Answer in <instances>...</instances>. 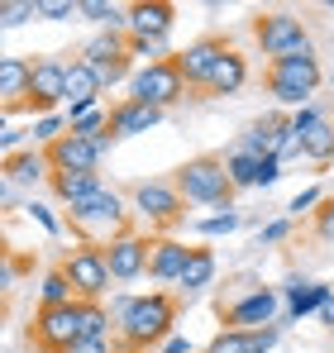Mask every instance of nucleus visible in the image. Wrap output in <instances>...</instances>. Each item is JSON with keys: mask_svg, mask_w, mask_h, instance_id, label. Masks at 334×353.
<instances>
[{"mask_svg": "<svg viewBox=\"0 0 334 353\" xmlns=\"http://www.w3.org/2000/svg\"><path fill=\"white\" fill-rule=\"evenodd\" d=\"M286 310H291V320H301V315H311V310H325V301L334 296V287H320V282H306V277H286Z\"/></svg>", "mask_w": 334, "mask_h": 353, "instance_id": "20", "label": "nucleus"}, {"mask_svg": "<svg viewBox=\"0 0 334 353\" xmlns=\"http://www.w3.org/2000/svg\"><path fill=\"white\" fill-rule=\"evenodd\" d=\"M34 339H39L43 353H67L81 339V301H72V305H39Z\"/></svg>", "mask_w": 334, "mask_h": 353, "instance_id": "8", "label": "nucleus"}, {"mask_svg": "<svg viewBox=\"0 0 334 353\" xmlns=\"http://www.w3.org/2000/svg\"><path fill=\"white\" fill-rule=\"evenodd\" d=\"M177 10L167 0H139L129 5V39H172Z\"/></svg>", "mask_w": 334, "mask_h": 353, "instance_id": "16", "label": "nucleus"}, {"mask_svg": "<svg viewBox=\"0 0 334 353\" xmlns=\"http://www.w3.org/2000/svg\"><path fill=\"white\" fill-rule=\"evenodd\" d=\"M29 19H39V0H5L0 5V29H19Z\"/></svg>", "mask_w": 334, "mask_h": 353, "instance_id": "33", "label": "nucleus"}, {"mask_svg": "<svg viewBox=\"0 0 334 353\" xmlns=\"http://www.w3.org/2000/svg\"><path fill=\"white\" fill-rule=\"evenodd\" d=\"M101 77H96V67H86L81 58L67 62V124L77 115H86V110H96V101H101Z\"/></svg>", "mask_w": 334, "mask_h": 353, "instance_id": "14", "label": "nucleus"}, {"mask_svg": "<svg viewBox=\"0 0 334 353\" xmlns=\"http://www.w3.org/2000/svg\"><path fill=\"white\" fill-rule=\"evenodd\" d=\"M277 176H282V163H277V158H263V168H258V186H273Z\"/></svg>", "mask_w": 334, "mask_h": 353, "instance_id": "45", "label": "nucleus"}, {"mask_svg": "<svg viewBox=\"0 0 334 353\" xmlns=\"http://www.w3.org/2000/svg\"><path fill=\"white\" fill-rule=\"evenodd\" d=\"M315 205H325V196H320V186H306V191H296V196H291V205H286V210H291V215H306V210L315 215Z\"/></svg>", "mask_w": 334, "mask_h": 353, "instance_id": "40", "label": "nucleus"}, {"mask_svg": "<svg viewBox=\"0 0 334 353\" xmlns=\"http://www.w3.org/2000/svg\"><path fill=\"white\" fill-rule=\"evenodd\" d=\"M53 191L62 205H81L86 196L101 191V172H53Z\"/></svg>", "mask_w": 334, "mask_h": 353, "instance_id": "25", "label": "nucleus"}, {"mask_svg": "<svg viewBox=\"0 0 334 353\" xmlns=\"http://www.w3.org/2000/svg\"><path fill=\"white\" fill-rule=\"evenodd\" d=\"M320 315H325V325H334V296L325 301V310H320Z\"/></svg>", "mask_w": 334, "mask_h": 353, "instance_id": "49", "label": "nucleus"}, {"mask_svg": "<svg viewBox=\"0 0 334 353\" xmlns=\"http://www.w3.org/2000/svg\"><path fill=\"white\" fill-rule=\"evenodd\" d=\"M62 272H67V282L77 287V301H101L115 282L110 268H106V248H101V243H77V248L67 253Z\"/></svg>", "mask_w": 334, "mask_h": 353, "instance_id": "5", "label": "nucleus"}, {"mask_svg": "<svg viewBox=\"0 0 334 353\" xmlns=\"http://www.w3.org/2000/svg\"><path fill=\"white\" fill-rule=\"evenodd\" d=\"M315 234L325 239V243H334V201H325V205L315 210Z\"/></svg>", "mask_w": 334, "mask_h": 353, "instance_id": "42", "label": "nucleus"}, {"mask_svg": "<svg viewBox=\"0 0 334 353\" xmlns=\"http://www.w3.org/2000/svg\"><path fill=\"white\" fill-rule=\"evenodd\" d=\"M14 191H19V186H14L10 176H0V205H5V210H14Z\"/></svg>", "mask_w": 334, "mask_h": 353, "instance_id": "47", "label": "nucleus"}, {"mask_svg": "<svg viewBox=\"0 0 334 353\" xmlns=\"http://www.w3.org/2000/svg\"><path fill=\"white\" fill-rule=\"evenodd\" d=\"M124 53H129V34H110V29H106V34H96V39H91V43H86V48H81V62H86V67H96V72H101V67H106V62L124 58Z\"/></svg>", "mask_w": 334, "mask_h": 353, "instance_id": "26", "label": "nucleus"}, {"mask_svg": "<svg viewBox=\"0 0 334 353\" xmlns=\"http://www.w3.org/2000/svg\"><path fill=\"white\" fill-rule=\"evenodd\" d=\"M277 163H291V158H306V143H301V134L291 129V119H286V129H282V143H277V153H273Z\"/></svg>", "mask_w": 334, "mask_h": 353, "instance_id": "38", "label": "nucleus"}, {"mask_svg": "<svg viewBox=\"0 0 334 353\" xmlns=\"http://www.w3.org/2000/svg\"><path fill=\"white\" fill-rule=\"evenodd\" d=\"M134 210H139L148 225L172 230V225H181L186 201H181V191H177L172 181H139V186H134Z\"/></svg>", "mask_w": 334, "mask_h": 353, "instance_id": "9", "label": "nucleus"}, {"mask_svg": "<svg viewBox=\"0 0 334 353\" xmlns=\"http://www.w3.org/2000/svg\"><path fill=\"white\" fill-rule=\"evenodd\" d=\"M24 210H29V220H39V225H43L48 234H62V220H57V215L48 210V205H43V201H29Z\"/></svg>", "mask_w": 334, "mask_h": 353, "instance_id": "41", "label": "nucleus"}, {"mask_svg": "<svg viewBox=\"0 0 334 353\" xmlns=\"http://www.w3.org/2000/svg\"><path fill=\"white\" fill-rule=\"evenodd\" d=\"M77 14H81V0H39V19H48V24H67Z\"/></svg>", "mask_w": 334, "mask_h": 353, "instance_id": "36", "label": "nucleus"}, {"mask_svg": "<svg viewBox=\"0 0 334 353\" xmlns=\"http://www.w3.org/2000/svg\"><path fill=\"white\" fill-rule=\"evenodd\" d=\"M57 105H67V62L62 58H34V81H29L24 115L43 119V115H57Z\"/></svg>", "mask_w": 334, "mask_h": 353, "instance_id": "6", "label": "nucleus"}, {"mask_svg": "<svg viewBox=\"0 0 334 353\" xmlns=\"http://www.w3.org/2000/svg\"><path fill=\"white\" fill-rule=\"evenodd\" d=\"M196 248H186L181 239H153V258H148V277L153 282H181L186 263Z\"/></svg>", "mask_w": 334, "mask_h": 353, "instance_id": "17", "label": "nucleus"}, {"mask_svg": "<svg viewBox=\"0 0 334 353\" xmlns=\"http://www.w3.org/2000/svg\"><path fill=\"white\" fill-rule=\"evenodd\" d=\"M172 186H177L181 201H191V205H224V210H229V196H234V181H229L224 158H210V153L181 163L177 176H172Z\"/></svg>", "mask_w": 334, "mask_h": 353, "instance_id": "3", "label": "nucleus"}, {"mask_svg": "<svg viewBox=\"0 0 334 353\" xmlns=\"http://www.w3.org/2000/svg\"><path fill=\"white\" fill-rule=\"evenodd\" d=\"M29 81H34V58H0V115H19L29 101Z\"/></svg>", "mask_w": 334, "mask_h": 353, "instance_id": "13", "label": "nucleus"}, {"mask_svg": "<svg viewBox=\"0 0 334 353\" xmlns=\"http://www.w3.org/2000/svg\"><path fill=\"white\" fill-rule=\"evenodd\" d=\"M244 86H248V62H244V53H234V48H229L224 62L215 67V77H210V86H206V91H210V96H239Z\"/></svg>", "mask_w": 334, "mask_h": 353, "instance_id": "24", "label": "nucleus"}, {"mask_svg": "<svg viewBox=\"0 0 334 353\" xmlns=\"http://www.w3.org/2000/svg\"><path fill=\"white\" fill-rule=\"evenodd\" d=\"M129 58H144V67H153V62H172L177 53L167 48V39H129Z\"/></svg>", "mask_w": 334, "mask_h": 353, "instance_id": "32", "label": "nucleus"}, {"mask_svg": "<svg viewBox=\"0 0 334 353\" xmlns=\"http://www.w3.org/2000/svg\"><path fill=\"white\" fill-rule=\"evenodd\" d=\"M39 301H43V305H72V301H77V287L67 282V272H62V268H53V272L43 277Z\"/></svg>", "mask_w": 334, "mask_h": 353, "instance_id": "30", "label": "nucleus"}, {"mask_svg": "<svg viewBox=\"0 0 334 353\" xmlns=\"http://www.w3.org/2000/svg\"><path fill=\"white\" fill-rule=\"evenodd\" d=\"M296 129V124H291ZM301 134V143H306V158L315 163V168H330L334 163V119L320 115L315 124H306V129H296Z\"/></svg>", "mask_w": 334, "mask_h": 353, "instance_id": "23", "label": "nucleus"}, {"mask_svg": "<svg viewBox=\"0 0 334 353\" xmlns=\"http://www.w3.org/2000/svg\"><path fill=\"white\" fill-rule=\"evenodd\" d=\"M268 77L273 81H286V86H301V91H320V81H325V72H320V62H315V53H296V58H282L268 67Z\"/></svg>", "mask_w": 334, "mask_h": 353, "instance_id": "18", "label": "nucleus"}, {"mask_svg": "<svg viewBox=\"0 0 334 353\" xmlns=\"http://www.w3.org/2000/svg\"><path fill=\"white\" fill-rule=\"evenodd\" d=\"M277 301L282 296L277 292H248L244 301H234L229 310H224V325L229 330H268L273 325V315H277Z\"/></svg>", "mask_w": 334, "mask_h": 353, "instance_id": "15", "label": "nucleus"}, {"mask_svg": "<svg viewBox=\"0 0 334 353\" xmlns=\"http://www.w3.org/2000/svg\"><path fill=\"white\" fill-rule=\"evenodd\" d=\"M110 129V115L96 105V110H86V115H77L72 124H67V134H77V139H101Z\"/></svg>", "mask_w": 334, "mask_h": 353, "instance_id": "34", "label": "nucleus"}, {"mask_svg": "<svg viewBox=\"0 0 334 353\" xmlns=\"http://www.w3.org/2000/svg\"><path fill=\"white\" fill-rule=\"evenodd\" d=\"M224 53H229V43L215 39V34H206V39L186 43L172 62H177V72H181L186 86H210V77H215V67L224 62Z\"/></svg>", "mask_w": 334, "mask_h": 353, "instance_id": "10", "label": "nucleus"}, {"mask_svg": "<svg viewBox=\"0 0 334 353\" xmlns=\"http://www.w3.org/2000/svg\"><path fill=\"white\" fill-rule=\"evenodd\" d=\"M67 353H110V339H77Z\"/></svg>", "mask_w": 334, "mask_h": 353, "instance_id": "46", "label": "nucleus"}, {"mask_svg": "<svg viewBox=\"0 0 334 353\" xmlns=\"http://www.w3.org/2000/svg\"><path fill=\"white\" fill-rule=\"evenodd\" d=\"M148 258H153V243L139 239V234H129V230L106 243V268H110L115 282H134V277H144V272H148Z\"/></svg>", "mask_w": 334, "mask_h": 353, "instance_id": "11", "label": "nucleus"}, {"mask_svg": "<svg viewBox=\"0 0 334 353\" xmlns=\"http://www.w3.org/2000/svg\"><path fill=\"white\" fill-rule=\"evenodd\" d=\"M330 86H334V72H330Z\"/></svg>", "mask_w": 334, "mask_h": 353, "instance_id": "50", "label": "nucleus"}, {"mask_svg": "<svg viewBox=\"0 0 334 353\" xmlns=\"http://www.w3.org/2000/svg\"><path fill=\"white\" fill-rule=\"evenodd\" d=\"M172 325H177V301L167 292H148V296H134L129 315L119 320V339L129 353H139L148 344H167Z\"/></svg>", "mask_w": 334, "mask_h": 353, "instance_id": "1", "label": "nucleus"}, {"mask_svg": "<svg viewBox=\"0 0 334 353\" xmlns=\"http://www.w3.org/2000/svg\"><path fill=\"white\" fill-rule=\"evenodd\" d=\"M286 234H291V220H273V225H263V234H258V239H263V243H282Z\"/></svg>", "mask_w": 334, "mask_h": 353, "instance_id": "44", "label": "nucleus"}, {"mask_svg": "<svg viewBox=\"0 0 334 353\" xmlns=\"http://www.w3.org/2000/svg\"><path fill=\"white\" fill-rule=\"evenodd\" d=\"M253 39H258V48H263V53H268L273 62L296 58V53H311V34H306V24H301L296 14H286V10L258 14V24H253Z\"/></svg>", "mask_w": 334, "mask_h": 353, "instance_id": "4", "label": "nucleus"}, {"mask_svg": "<svg viewBox=\"0 0 334 353\" xmlns=\"http://www.w3.org/2000/svg\"><path fill=\"white\" fill-rule=\"evenodd\" d=\"M110 330V310L101 301H81V339H106Z\"/></svg>", "mask_w": 334, "mask_h": 353, "instance_id": "31", "label": "nucleus"}, {"mask_svg": "<svg viewBox=\"0 0 334 353\" xmlns=\"http://www.w3.org/2000/svg\"><path fill=\"white\" fill-rule=\"evenodd\" d=\"M43 153H48L53 172H96L101 158H106L96 139H77V134H62L53 148H43Z\"/></svg>", "mask_w": 334, "mask_h": 353, "instance_id": "12", "label": "nucleus"}, {"mask_svg": "<svg viewBox=\"0 0 334 353\" xmlns=\"http://www.w3.org/2000/svg\"><path fill=\"white\" fill-rule=\"evenodd\" d=\"M206 353H253V334H248V330H224V334L210 339Z\"/></svg>", "mask_w": 334, "mask_h": 353, "instance_id": "35", "label": "nucleus"}, {"mask_svg": "<svg viewBox=\"0 0 334 353\" xmlns=\"http://www.w3.org/2000/svg\"><path fill=\"white\" fill-rule=\"evenodd\" d=\"M163 124V110L139 105V101H119L110 110V139H129V134H148Z\"/></svg>", "mask_w": 334, "mask_h": 353, "instance_id": "19", "label": "nucleus"}, {"mask_svg": "<svg viewBox=\"0 0 334 353\" xmlns=\"http://www.w3.org/2000/svg\"><path fill=\"white\" fill-rule=\"evenodd\" d=\"M163 353H191V344H186L181 334H172V339H167V344H163Z\"/></svg>", "mask_w": 334, "mask_h": 353, "instance_id": "48", "label": "nucleus"}, {"mask_svg": "<svg viewBox=\"0 0 334 353\" xmlns=\"http://www.w3.org/2000/svg\"><path fill=\"white\" fill-rule=\"evenodd\" d=\"M186 81L177 72V62H153V67H139L134 81H129V101L139 105H153V110H167L172 101H181Z\"/></svg>", "mask_w": 334, "mask_h": 353, "instance_id": "7", "label": "nucleus"}, {"mask_svg": "<svg viewBox=\"0 0 334 353\" xmlns=\"http://www.w3.org/2000/svg\"><path fill=\"white\" fill-rule=\"evenodd\" d=\"M5 176H10L14 186H39L43 176L53 181V163H48L43 148H24V153H14V158H5Z\"/></svg>", "mask_w": 334, "mask_h": 353, "instance_id": "21", "label": "nucleus"}, {"mask_svg": "<svg viewBox=\"0 0 334 353\" xmlns=\"http://www.w3.org/2000/svg\"><path fill=\"white\" fill-rule=\"evenodd\" d=\"M67 225L77 230L81 243H110V239L124 234V201H119V191L110 186H101L96 196H86L81 205H72V215H67Z\"/></svg>", "mask_w": 334, "mask_h": 353, "instance_id": "2", "label": "nucleus"}, {"mask_svg": "<svg viewBox=\"0 0 334 353\" xmlns=\"http://www.w3.org/2000/svg\"><path fill=\"white\" fill-rule=\"evenodd\" d=\"M210 282H215V253H210V248H196L177 287H181V292H186V296H196V292H206Z\"/></svg>", "mask_w": 334, "mask_h": 353, "instance_id": "27", "label": "nucleus"}, {"mask_svg": "<svg viewBox=\"0 0 334 353\" xmlns=\"http://www.w3.org/2000/svg\"><path fill=\"white\" fill-rule=\"evenodd\" d=\"M224 168H229V181H234V191H244V186H258V168H263V158H248V153H229L224 158Z\"/></svg>", "mask_w": 334, "mask_h": 353, "instance_id": "29", "label": "nucleus"}, {"mask_svg": "<svg viewBox=\"0 0 334 353\" xmlns=\"http://www.w3.org/2000/svg\"><path fill=\"white\" fill-rule=\"evenodd\" d=\"M282 129H286V119L282 115H263L244 139H239V153H248V158H273L282 143Z\"/></svg>", "mask_w": 334, "mask_h": 353, "instance_id": "22", "label": "nucleus"}, {"mask_svg": "<svg viewBox=\"0 0 334 353\" xmlns=\"http://www.w3.org/2000/svg\"><path fill=\"white\" fill-rule=\"evenodd\" d=\"M124 72H129V53H124V58H115V62H106L96 77H101V86H115V81H124Z\"/></svg>", "mask_w": 334, "mask_h": 353, "instance_id": "43", "label": "nucleus"}, {"mask_svg": "<svg viewBox=\"0 0 334 353\" xmlns=\"http://www.w3.org/2000/svg\"><path fill=\"white\" fill-rule=\"evenodd\" d=\"M196 230H201V234H229V230H239V210H224V215H206V220H196Z\"/></svg>", "mask_w": 334, "mask_h": 353, "instance_id": "39", "label": "nucleus"}, {"mask_svg": "<svg viewBox=\"0 0 334 353\" xmlns=\"http://www.w3.org/2000/svg\"><path fill=\"white\" fill-rule=\"evenodd\" d=\"M81 19L106 24L110 34H129V5H110V0H81Z\"/></svg>", "mask_w": 334, "mask_h": 353, "instance_id": "28", "label": "nucleus"}, {"mask_svg": "<svg viewBox=\"0 0 334 353\" xmlns=\"http://www.w3.org/2000/svg\"><path fill=\"white\" fill-rule=\"evenodd\" d=\"M268 91L277 96L282 105H291V110H301V105H311V91H301V86H286V81H273V77H268Z\"/></svg>", "mask_w": 334, "mask_h": 353, "instance_id": "37", "label": "nucleus"}]
</instances>
